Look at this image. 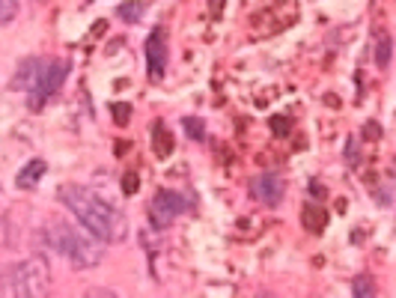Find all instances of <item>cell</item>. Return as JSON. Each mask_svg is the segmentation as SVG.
<instances>
[{
  "label": "cell",
  "mask_w": 396,
  "mask_h": 298,
  "mask_svg": "<svg viewBox=\"0 0 396 298\" xmlns=\"http://www.w3.org/2000/svg\"><path fill=\"white\" fill-rule=\"evenodd\" d=\"M57 200L75 215L78 224H81L87 233H92L99 242H104V245H116V242H123L128 236L125 215L120 209H113L108 200H101L92 188L78 185V182L60 185Z\"/></svg>",
  "instance_id": "obj_1"
},
{
  "label": "cell",
  "mask_w": 396,
  "mask_h": 298,
  "mask_svg": "<svg viewBox=\"0 0 396 298\" xmlns=\"http://www.w3.org/2000/svg\"><path fill=\"white\" fill-rule=\"evenodd\" d=\"M42 236L48 242V248L54 254H60L72 268H78V272L96 268L104 260V242H99L92 233H87L84 227H75L63 218H51L45 224Z\"/></svg>",
  "instance_id": "obj_2"
},
{
  "label": "cell",
  "mask_w": 396,
  "mask_h": 298,
  "mask_svg": "<svg viewBox=\"0 0 396 298\" xmlns=\"http://www.w3.org/2000/svg\"><path fill=\"white\" fill-rule=\"evenodd\" d=\"M51 287V268L42 256H27L0 272V298H39Z\"/></svg>",
  "instance_id": "obj_3"
},
{
  "label": "cell",
  "mask_w": 396,
  "mask_h": 298,
  "mask_svg": "<svg viewBox=\"0 0 396 298\" xmlns=\"http://www.w3.org/2000/svg\"><path fill=\"white\" fill-rule=\"evenodd\" d=\"M66 78H69V63H66V60H45L36 87L27 93V107H30V111H42L45 102L63 87Z\"/></svg>",
  "instance_id": "obj_4"
},
{
  "label": "cell",
  "mask_w": 396,
  "mask_h": 298,
  "mask_svg": "<svg viewBox=\"0 0 396 298\" xmlns=\"http://www.w3.org/2000/svg\"><path fill=\"white\" fill-rule=\"evenodd\" d=\"M185 209H188V200H185L179 191L161 188V191H155V197L149 203V221H152L155 230H167Z\"/></svg>",
  "instance_id": "obj_5"
},
{
  "label": "cell",
  "mask_w": 396,
  "mask_h": 298,
  "mask_svg": "<svg viewBox=\"0 0 396 298\" xmlns=\"http://www.w3.org/2000/svg\"><path fill=\"white\" fill-rule=\"evenodd\" d=\"M250 194L259 203H266V206H280L286 197V182H283V176H277V173H259L256 179L250 182Z\"/></svg>",
  "instance_id": "obj_6"
},
{
  "label": "cell",
  "mask_w": 396,
  "mask_h": 298,
  "mask_svg": "<svg viewBox=\"0 0 396 298\" xmlns=\"http://www.w3.org/2000/svg\"><path fill=\"white\" fill-rule=\"evenodd\" d=\"M147 66H149V78L161 81L167 72V30L155 27L147 39Z\"/></svg>",
  "instance_id": "obj_7"
},
{
  "label": "cell",
  "mask_w": 396,
  "mask_h": 298,
  "mask_svg": "<svg viewBox=\"0 0 396 298\" xmlns=\"http://www.w3.org/2000/svg\"><path fill=\"white\" fill-rule=\"evenodd\" d=\"M45 66V57H27L21 60V66L16 69V75L9 78V90H21V93H30L39 81V72Z\"/></svg>",
  "instance_id": "obj_8"
},
{
  "label": "cell",
  "mask_w": 396,
  "mask_h": 298,
  "mask_svg": "<svg viewBox=\"0 0 396 298\" xmlns=\"http://www.w3.org/2000/svg\"><path fill=\"white\" fill-rule=\"evenodd\" d=\"M48 173V161L45 158H30L18 173H16V188L21 191H33V188L42 182V176Z\"/></svg>",
  "instance_id": "obj_9"
},
{
  "label": "cell",
  "mask_w": 396,
  "mask_h": 298,
  "mask_svg": "<svg viewBox=\"0 0 396 298\" xmlns=\"http://www.w3.org/2000/svg\"><path fill=\"white\" fill-rule=\"evenodd\" d=\"M301 227H304L307 233H316V236L325 233V227H328V212H325L322 206H313V203H310V206L301 209Z\"/></svg>",
  "instance_id": "obj_10"
},
{
  "label": "cell",
  "mask_w": 396,
  "mask_h": 298,
  "mask_svg": "<svg viewBox=\"0 0 396 298\" xmlns=\"http://www.w3.org/2000/svg\"><path fill=\"white\" fill-rule=\"evenodd\" d=\"M152 149L158 158H167L173 153V138H170V131L164 129V123H155L152 126Z\"/></svg>",
  "instance_id": "obj_11"
},
{
  "label": "cell",
  "mask_w": 396,
  "mask_h": 298,
  "mask_svg": "<svg viewBox=\"0 0 396 298\" xmlns=\"http://www.w3.org/2000/svg\"><path fill=\"white\" fill-rule=\"evenodd\" d=\"M143 12H147V0H125L116 9V16H120L125 24H137L143 18Z\"/></svg>",
  "instance_id": "obj_12"
},
{
  "label": "cell",
  "mask_w": 396,
  "mask_h": 298,
  "mask_svg": "<svg viewBox=\"0 0 396 298\" xmlns=\"http://www.w3.org/2000/svg\"><path fill=\"white\" fill-rule=\"evenodd\" d=\"M390 48H393L390 36L378 33V39H376V63L381 66V69H388V66H390Z\"/></svg>",
  "instance_id": "obj_13"
},
{
  "label": "cell",
  "mask_w": 396,
  "mask_h": 298,
  "mask_svg": "<svg viewBox=\"0 0 396 298\" xmlns=\"http://www.w3.org/2000/svg\"><path fill=\"white\" fill-rule=\"evenodd\" d=\"M352 292H354V298H373L376 295L373 278H369V275H358V278L352 280Z\"/></svg>",
  "instance_id": "obj_14"
},
{
  "label": "cell",
  "mask_w": 396,
  "mask_h": 298,
  "mask_svg": "<svg viewBox=\"0 0 396 298\" xmlns=\"http://www.w3.org/2000/svg\"><path fill=\"white\" fill-rule=\"evenodd\" d=\"M18 16V0H0V27L12 24Z\"/></svg>",
  "instance_id": "obj_15"
},
{
  "label": "cell",
  "mask_w": 396,
  "mask_h": 298,
  "mask_svg": "<svg viewBox=\"0 0 396 298\" xmlns=\"http://www.w3.org/2000/svg\"><path fill=\"white\" fill-rule=\"evenodd\" d=\"M182 126H185V131L191 134V141H206V126L197 117H185Z\"/></svg>",
  "instance_id": "obj_16"
},
{
  "label": "cell",
  "mask_w": 396,
  "mask_h": 298,
  "mask_svg": "<svg viewBox=\"0 0 396 298\" xmlns=\"http://www.w3.org/2000/svg\"><path fill=\"white\" fill-rule=\"evenodd\" d=\"M111 114H113V123H116V126H128V119H131V105L116 102V105H111Z\"/></svg>",
  "instance_id": "obj_17"
},
{
  "label": "cell",
  "mask_w": 396,
  "mask_h": 298,
  "mask_svg": "<svg viewBox=\"0 0 396 298\" xmlns=\"http://www.w3.org/2000/svg\"><path fill=\"white\" fill-rule=\"evenodd\" d=\"M268 126H271V131L277 134V138H286V134L292 131V119H289V117H271Z\"/></svg>",
  "instance_id": "obj_18"
},
{
  "label": "cell",
  "mask_w": 396,
  "mask_h": 298,
  "mask_svg": "<svg viewBox=\"0 0 396 298\" xmlns=\"http://www.w3.org/2000/svg\"><path fill=\"white\" fill-rule=\"evenodd\" d=\"M137 188H140V179H137V173H125L123 176V194H137Z\"/></svg>",
  "instance_id": "obj_19"
},
{
  "label": "cell",
  "mask_w": 396,
  "mask_h": 298,
  "mask_svg": "<svg viewBox=\"0 0 396 298\" xmlns=\"http://www.w3.org/2000/svg\"><path fill=\"white\" fill-rule=\"evenodd\" d=\"M364 134H366V141H378L381 138V126L378 123H366L364 126Z\"/></svg>",
  "instance_id": "obj_20"
},
{
  "label": "cell",
  "mask_w": 396,
  "mask_h": 298,
  "mask_svg": "<svg viewBox=\"0 0 396 298\" xmlns=\"http://www.w3.org/2000/svg\"><path fill=\"white\" fill-rule=\"evenodd\" d=\"M346 158H352V165H358V146H354V141L346 143Z\"/></svg>",
  "instance_id": "obj_21"
}]
</instances>
